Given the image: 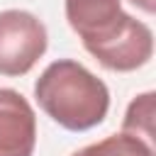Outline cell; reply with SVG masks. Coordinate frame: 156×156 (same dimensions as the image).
<instances>
[{
  "mask_svg": "<svg viewBox=\"0 0 156 156\" xmlns=\"http://www.w3.org/2000/svg\"><path fill=\"white\" fill-rule=\"evenodd\" d=\"M66 20L80 37L83 46L98 44L110 37L124 20L122 0H63Z\"/></svg>",
  "mask_w": 156,
  "mask_h": 156,
  "instance_id": "obj_5",
  "label": "cell"
},
{
  "mask_svg": "<svg viewBox=\"0 0 156 156\" xmlns=\"http://www.w3.org/2000/svg\"><path fill=\"white\" fill-rule=\"evenodd\" d=\"M154 115H156V93L146 90L127 105V112L122 119V132L134 134L154 146Z\"/></svg>",
  "mask_w": 156,
  "mask_h": 156,
  "instance_id": "obj_7",
  "label": "cell"
},
{
  "mask_svg": "<svg viewBox=\"0 0 156 156\" xmlns=\"http://www.w3.org/2000/svg\"><path fill=\"white\" fill-rule=\"evenodd\" d=\"M37 146V115L15 88H0V156H32Z\"/></svg>",
  "mask_w": 156,
  "mask_h": 156,
  "instance_id": "obj_4",
  "label": "cell"
},
{
  "mask_svg": "<svg viewBox=\"0 0 156 156\" xmlns=\"http://www.w3.org/2000/svg\"><path fill=\"white\" fill-rule=\"evenodd\" d=\"M34 98L39 107L68 132L98 127L110 110L107 85L73 58L49 63L34 83Z\"/></svg>",
  "mask_w": 156,
  "mask_h": 156,
  "instance_id": "obj_1",
  "label": "cell"
},
{
  "mask_svg": "<svg viewBox=\"0 0 156 156\" xmlns=\"http://www.w3.org/2000/svg\"><path fill=\"white\" fill-rule=\"evenodd\" d=\"M71 156H154V146L134 134L119 132V134H110L95 144H88Z\"/></svg>",
  "mask_w": 156,
  "mask_h": 156,
  "instance_id": "obj_6",
  "label": "cell"
},
{
  "mask_svg": "<svg viewBox=\"0 0 156 156\" xmlns=\"http://www.w3.org/2000/svg\"><path fill=\"white\" fill-rule=\"evenodd\" d=\"M85 51L107 71L129 73L146 66L154 56V32L141 20L124 15L122 24L98 44L85 46Z\"/></svg>",
  "mask_w": 156,
  "mask_h": 156,
  "instance_id": "obj_3",
  "label": "cell"
},
{
  "mask_svg": "<svg viewBox=\"0 0 156 156\" xmlns=\"http://www.w3.org/2000/svg\"><path fill=\"white\" fill-rule=\"evenodd\" d=\"M49 34L44 22L27 10L0 12V76H24L44 56Z\"/></svg>",
  "mask_w": 156,
  "mask_h": 156,
  "instance_id": "obj_2",
  "label": "cell"
},
{
  "mask_svg": "<svg viewBox=\"0 0 156 156\" xmlns=\"http://www.w3.org/2000/svg\"><path fill=\"white\" fill-rule=\"evenodd\" d=\"M134 7H139L141 12H146V15H154L156 12V0H129Z\"/></svg>",
  "mask_w": 156,
  "mask_h": 156,
  "instance_id": "obj_8",
  "label": "cell"
}]
</instances>
